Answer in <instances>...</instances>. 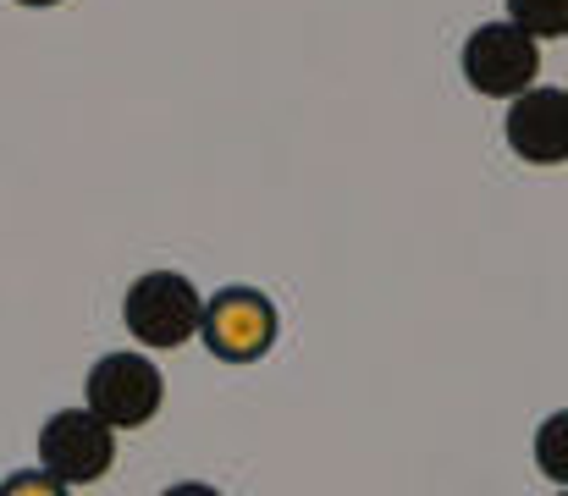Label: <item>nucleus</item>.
Returning a JSON list of instances; mask_svg holds the SVG:
<instances>
[{"mask_svg":"<svg viewBox=\"0 0 568 496\" xmlns=\"http://www.w3.org/2000/svg\"><path fill=\"white\" fill-rule=\"evenodd\" d=\"M116 464V431L94 408H61L39 431V469L55 475L61 486H89L111 475Z\"/></svg>","mask_w":568,"mask_h":496,"instance_id":"obj_1","label":"nucleus"},{"mask_svg":"<svg viewBox=\"0 0 568 496\" xmlns=\"http://www.w3.org/2000/svg\"><path fill=\"white\" fill-rule=\"evenodd\" d=\"M199 315H204V298L178 271H144L122 298V321L144 347H183L199 331Z\"/></svg>","mask_w":568,"mask_h":496,"instance_id":"obj_2","label":"nucleus"},{"mask_svg":"<svg viewBox=\"0 0 568 496\" xmlns=\"http://www.w3.org/2000/svg\"><path fill=\"white\" fill-rule=\"evenodd\" d=\"M541 72V39H530L514 22H486L464 39V78L469 89L491 94V100H514L536 83Z\"/></svg>","mask_w":568,"mask_h":496,"instance_id":"obj_3","label":"nucleus"},{"mask_svg":"<svg viewBox=\"0 0 568 496\" xmlns=\"http://www.w3.org/2000/svg\"><path fill=\"white\" fill-rule=\"evenodd\" d=\"M166 381L144 353H105L89 370V408L111 425V431H139L161 414Z\"/></svg>","mask_w":568,"mask_h":496,"instance_id":"obj_4","label":"nucleus"},{"mask_svg":"<svg viewBox=\"0 0 568 496\" xmlns=\"http://www.w3.org/2000/svg\"><path fill=\"white\" fill-rule=\"evenodd\" d=\"M199 331H204L210 353H221V358H260L276 342V310L254 287H226L204 304Z\"/></svg>","mask_w":568,"mask_h":496,"instance_id":"obj_5","label":"nucleus"},{"mask_svg":"<svg viewBox=\"0 0 568 496\" xmlns=\"http://www.w3.org/2000/svg\"><path fill=\"white\" fill-rule=\"evenodd\" d=\"M508 150L530 165L568 161V94L564 89H525L508 105Z\"/></svg>","mask_w":568,"mask_h":496,"instance_id":"obj_6","label":"nucleus"},{"mask_svg":"<svg viewBox=\"0 0 568 496\" xmlns=\"http://www.w3.org/2000/svg\"><path fill=\"white\" fill-rule=\"evenodd\" d=\"M508 22L525 28L530 39H564L568 0H508Z\"/></svg>","mask_w":568,"mask_h":496,"instance_id":"obj_7","label":"nucleus"},{"mask_svg":"<svg viewBox=\"0 0 568 496\" xmlns=\"http://www.w3.org/2000/svg\"><path fill=\"white\" fill-rule=\"evenodd\" d=\"M0 496H67V486L55 480V475H44V469H33V475H11Z\"/></svg>","mask_w":568,"mask_h":496,"instance_id":"obj_8","label":"nucleus"},{"mask_svg":"<svg viewBox=\"0 0 568 496\" xmlns=\"http://www.w3.org/2000/svg\"><path fill=\"white\" fill-rule=\"evenodd\" d=\"M161 496H221V492L204 486V480H183V486H172V492H161Z\"/></svg>","mask_w":568,"mask_h":496,"instance_id":"obj_9","label":"nucleus"},{"mask_svg":"<svg viewBox=\"0 0 568 496\" xmlns=\"http://www.w3.org/2000/svg\"><path fill=\"white\" fill-rule=\"evenodd\" d=\"M17 6H61V0H17Z\"/></svg>","mask_w":568,"mask_h":496,"instance_id":"obj_10","label":"nucleus"}]
</instances>
